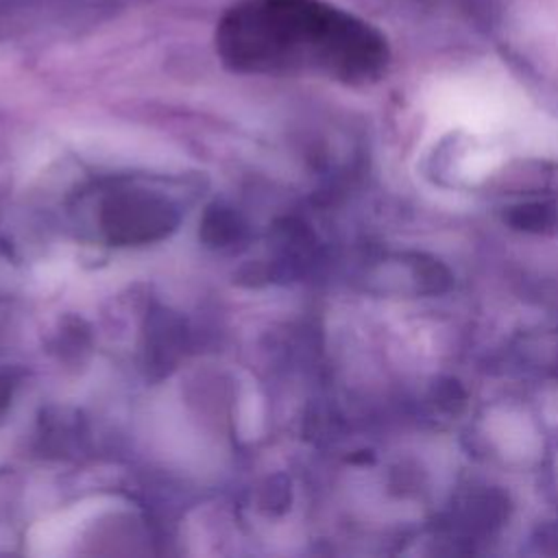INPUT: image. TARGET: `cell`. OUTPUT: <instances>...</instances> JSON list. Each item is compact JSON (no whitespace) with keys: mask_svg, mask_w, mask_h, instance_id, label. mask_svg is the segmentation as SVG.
<instances>
[{"mask_svg":"<svg viewBox=\"0 0 558 558\" xmlns=\"http://www.w3.org/2000/svg\"><path fill=\"white\" fill-rule=\"evenodd\" d=\"M512 349L525 368L558 379V327L523 333Z\"/></svg>","mask_w":558,"mask_h":558,"instance_id":"5b68a950","label":"cell"},{"mask_svg":"<svg viewBox=\"0 0 558 558\" xmlns=\"http://www.w3.org/2000/svg\"><path fill=\"white\" fill-rule=\"evenodd\" d=\"M504 220L517 231L549 233L558 227V205L547 198H530L510 205L504 214Z\"/></svg>","mask_w":558,"mask_h":558,"instance_id":"8992f818","label":"cell"},{"mask_svg":"<svg viewBox=\"0 0 558 558\" xmlns=\"http://www.w3.org/2000/svg\"><path fill=\"white\" fill-rule=\"evenodd\" d=\"M220 63L238 74H314L347 85L377 81L384 35L329 0H233L216 22Z\"/></svg>","mask_w":558,"mask_h":558,"instance_id":"6da1fadb","label":"cell"},{"mask_svg":"<svg viewBox=\"0 0 558 558\" xmlns=\"http://www.w3.org/2000/svg\"><path fill=\"white\" fill-rule=\"evenodd\" d=\"M493 187L504 194L549 196L558 194V163L554 161H517L508 166Z\"/></svg>","mask_w":558,"mask_h":558,"instance_id":"3957f363","label":"cell"},{"mask_svg":"<svg viewBox=\"0 0 558 558\" xmlns=\"http://www.w3.org/2000/svg\"><path fill=\"white\" fill-rule=\"evenodd\" d=\"M109 229L122 240H146L168 225V211L150 198H122L111 205Z\"/></svg>","mask_w":558,"mask_h":558,"instance_id":"7a4b0ae2","label":"cell"},{"mask_svg":"<svg viewBox=\"0 0 558 558\" xmlns=\"http://www.w3.org/2000/svg\"><path fill=\"white\" fill-rule=\"evenodd\" d=\"M508 501L497 490H480L471 493L462 499L456 510L458 527L464 534H490L493 527L501 525L506 519Z\"/></svg>","mask_w":558,"mask_h":558,"instance_id":"277c9868","label":"cell"}]
</instances>
